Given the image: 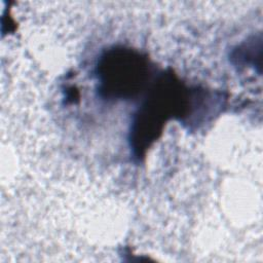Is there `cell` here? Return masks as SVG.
Instances as JSON below:
<instances>
[{
    "label": "cell",
    "instance_id": "obj_1",
    "mask_svg": "<svg viewBox=\"0 0 263 263\" xmlns=\"http://www.w3.org/2000/svg\"><path fill=\"white\" fill-rule=\"evenodd\" d=\"M188 89L172 73H162L134 117L130 142L134 153L141 158L147 148L158 139L171 117L187 116L192 111Z\"/></svg>",
    "mask_w": 263,
    "mask_h": 263
},
{
    "label": "cell",
    "instance_id": "obj_2",
    "mask_svg": "<svg viewBox=\"0 0 263 263\" xmlns=\"http://www.w3.org/2000/svg\"><path fill=\"white\" fill-rule=\"evenodd\" d=\"M147 55L125 47L107 50L97 67L99 91L108 100H125L144 87L151 72Z\"/></svg>",
    "mask_w": 263,
    "mask_h": 263
}]
</instances>
